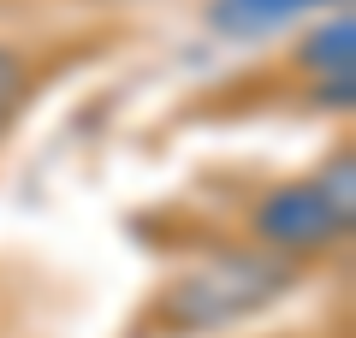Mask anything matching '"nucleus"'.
Returning <instances> with one entry per match:
<instances>
[{"instance_id": "obj_4", "label": "nucleus", "mask_w": 356, "mask_h": 338, "mask_svg": "<svg viewBox=\"0 0 356 338\" xmlns=\"http://www.w3.org/2000/svg\"><path fill=\"white\" fill-rule=\"evenodd\" d=\"M30 83H36V65H30V54L13 48V42H0V131H6L18 113H24Z\"/></svg>"}, {"instance_id": "obj_3", "label": "nucleus", "mask_w": 356, "mask_h": 338, "mask_svg": "<svg viewBox=\"0 0 356 338\" xmlns=\"http://www.w3.org/2000/svg\"><path fill=\"white\" fill-rule=\"evenodd\" d=\"M344 0H202V24L226 42H273Z\"/></svg>"}, {"instance_id": "obj_2", "label": "nucleus", "mask_w": 356, "mask_h": 338, "mask_svg": "<svg viewBox=\"0 0 356 338\" xmlns=\"http://www.w3.org/2000/svg\"><path fill=\"white\" fill-rule=\"evenodd\" d=\"M291 65L303 77H315L321 95H332L327 107H339V113L350 107V95H356V13L350 6H332V13L309 18V36L297 42Z\"/></svg>"}, {"instance_id": "obj_1", "label": "nucleus", "mask_w": 356, "mask_h": 338, "mask_svg": "<svg viewBox=\"0 0 356 338\" xmlns=\"http://www.w3.org/2000/svg\"><path fill=\"white\" fill-rule=\"evenodd\" d=\"M350 220H356V154L339 149L315 172L261 190L250 208V238L261 255L297 267V261L339 250L350 238Z\"/></svg>"}]
</instances>
